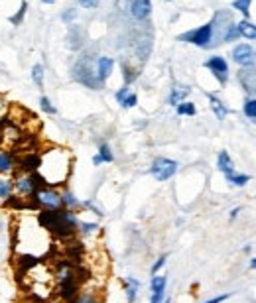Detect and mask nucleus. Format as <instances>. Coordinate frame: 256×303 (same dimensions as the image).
Segmentation results:
<instances>
[{
	"label": "nucleus",
	"instance_id": "obj_1",
	"mask_svg": "<svg viewBox=\"0 0 256 303\" xmlns=\"http://www.w3.org/2000/svg\"><path fill=\"white\" fill-rule=\"evenodd\" d=\"M38 220L40 224L48 231V233L55 234L57 238H69L73 236L75 229L79 226L77 215L73 211H40L38 213Z\"/></svg>",
	"mask_w": 256,
	"mask_h": 303
},
{
	"label": "nucleus",
	"instance_id": "obj_2",
	"mask_svg": "<svg viewBox=\"0 0 256 303\" xmlns=\"http://www.w3.org/2000/svg\"><path fill=\"white\" fill-rule=\"evenodd\" d=\"M30 199H32L30 209H41V211H59V209H63L61 193H57L54 187H48V185L38 187Z\"/></svg>",
	"mask_w": 256,
	"mask_h": 303
},
{
	"label": "nucleus",
	"instance_id": "obj_3",
	"mask_svg": "<svg viewBox=\"0 0 256 303\" xmlns=\"http://www.w3.org/2000/svg\"><path fill=\"white\" fill-rule=\"evenodd\" d=\"M41 185H43V181H41V178L38 173H24V171H20L16 175V179H14V193L18 197H22V199H28Z\"/></svg>",
	"mask_w": 256,
	"mask_h": 303
},
{
	"label": "nucleus",
	"instance_id": "obj_4",
	"mask_svg": "<svg viewBox=\"0 0 256 303\" xmlns=\"http://www.w3.org/2000/svg\"><path fill=\"white\" fill-rule=\"evenodd\" d=\"M150 171H152V175L158 181H168V179H172L175 175L177 162L170 160V158H156L152 167H150Z\"/></svg>",
	"mask_w": 256,
	"mask_h": 303
},
{
	"label": "nucleus",
	"instance_id": "obj_5",
	"mask_svg": "<svg viewBox=\"0 0 256 303\" xmlns=\"http://www.w3.org/2000/svg\"><path fill=\"white\" fill-rule=\"evenodd\" d=\"M213 38V24H205V26L197 28V30H193V32H189L185 36H179V40H188L191 43H195V45H209V41Z\"/></svg>",
	"mask_w": 256,
	"mask_h": 303
},
{
	"label": "nucleus",
	"instance_id": "obj_6",
	"mask_svg": "<svg viewBox=\"0 0 256 303\" xmlns=\"http://www.w3.org/2000/svg\"><path fill=\"white\" fill-rule=\"evenodd\" d=\"M205 67L211 69L217 77H219V81L225 83V79H227V73H229V65H227V61H225L223 57H219V55L211 57V59L205 63Z\"/></svg>",
	"mask_w": 256,
	"mask_h": 303
},
{
	"label": "nucleus",
	"instance_id": "obj_7",
	"mask_svg": "<svg viewBox=\"0 0 256 303\" xmlns=\"http://www.w3.org/2000/svg\"><path fill=\"white\" fill-rule=\"evenodd\" d=\"M252 47L248 43H239L235 49H232V57L239 65H250L252 63Z\"/></svg>",
	"mask_w": 256,
	"mask_h": 303
},
{
	"label": "nucleus",
	"instance_id": "obj_8",
	"mask_svg": "<svg viewBox=\"0 0 256 303\" xmlns=\"http://www.w3.org/2000/svg\"><path fill=\"white\" fill-rule=\"evenodd\" d=\"M152 12V2L150 0H132L130 2V14L136 20H146Z\"/></svg>",
	"mask_w": 256,
	"mask_h": 303
},
{
	"label": "nucleus",
	"instance_id": "obj_9",
	"mask_svg": "<svg viewBox=\"0 0 256 303\" xmlns=\"http://www.w3.org/2000/svg\"><path fill=\"white\" fill-rule=\"evenodd\" d=\"M41 164V156L40 154H26L22 160H20V169L24 173H36L40 169Z\"/></svg>",
	"mask_w": 256,
	"mask_h": 303
},
{
	"label": "nucleus",
	"instance_id": "obj_10",
	"mask_svg": "<svg viewBox=\"0 0 256 303\" xmlns=\"http://www.w3.org/2000/svg\"><path fill=\"white\" fill-rule=\"evenodd\" d=\"M16 167V160H14L12 152L0 150V175H10Z\"/></svg>",
	"mask_w": 256,
	"mask_h": 303
},
{
	"label": "nucleus",
	"instance_id": "obj_11",
	"mask_svg": "<svg viewBox=\"0 0 256 303\" xmlns=\"http://www.w3.org/2000/svg\"><path fill=\"white\" fill-rule=\"evenodd\" d=\"M112 67H114V61L110 57H99V61H97V75H99V79L101 81L108 79L110 73H112Z\"/></svg>",
	"mask_w": 256,
	"mask_h": 303
},
{
	"label": "nucleus",
	"instance_id": "obj_12",
	"mask_svg": "<svg viewBox=\"0 0 256 303\" xmlns=\"http://www.w3.org/2000/svg\"><path fill=\"white\" fill-rule=\"evenodd\" d=\"M217 167L225 173V175H230V173H235V164H232V160L229 158V154L227 152H219V158H217Z\"/></svg>",
	"mask_w": 256,
	"mask_h": 303
},
{
	"label": "nucleus",
	"instance_id": "obj_13",
	"mask_svg": "<svg viewBox=\"0 0 256 303\" xmlns=\"http://www.w3.org/2000/svg\"><path fill=\"white\" fill-rule=\"evenodd\" d=\"M14 193V179L10 175H0V201H6Z\"/></svg>",
	"mask_w": 256,
	"mask_h": 303
},
{
	"label": "nucleus",
	"instance_id": "obj_14",
	"mask_svg": "<svg viewBox=\"0 0 256 303\" xmlns=\"http://www.w3.org/2000/svg\"><path fill=\"white\" fill-rule=\"evenodd\" d=\"M189 87H183V85H175L174 89H172V95H170V105H174L177 107L179 103H183V98L189 95Z\"/></svg>",
	"mask_w": 256,
	"mask_h": 303
},
{
	"label": "nucleus",
	"instance_id": "obj_15",
	"mask_svg": "<svg viewBox=\"0 0 256 303\" xmlns=\"http://www.w3.org/2000/svg\"><path fill=\"white\" fill-rule=\"evenodd\" d=\"M138 288H140V282H138V280H134V277H126V280H124V293H126L128 303L134 301L136 293H138Z\"/></svg>",
	"mask_w": 256,
	"mask_h": 303
},
{
	"label": "nucleus",
	"instance_id": "obj_16",
	"mask_svg": "<svg viewBox=\"0 0 256 303\" xmlns=\"http://www.w3.org/2000/svg\"><path fill=\"white\" fill-rule=\"evenodd\" d=\"M166 286H168V277H166V275L154 274V277L150 280V289H152V293L166 291Z\"/></svg>",
	"mask_w": 256,
	"mask_h": 303
},
{
	"label": "nucleus",
	"instance_id": "obj_17",
	"mask_svg": "<svg viewBox=\"0 0 256 303\" xmlns=\"http://www.w3.org/2000/svg\"><path fill=\"white\" fill-rule=\"evenodd\" d=\"M237 26H239L241 36L248 38V40H256V26L254 24H250V22H241V24H237Z\"/></svg>",
	"mask_w": 256,
	"mask_h": 303
},
{
	"label": "nucleus",
	"instance_id": "obj_18",
	"mask_svg": "<svg viewBox=\"0 0 256 303\" xmlns=\"http://www.w3.org/2000/svg\"><path fill=\"white\" fill-rule=\"evenodd\" d=\"M67 303H99V299H97V295H95L93 291H83L81 295H75Z\"/></svg>",
	"mask_w": 256,
	"mask_h": 303
},
{
	"label": "nucleus",
	"instance_id": "obj_19",
	"mask_svg": "<svg viewBox=\"0 0 256 303\" xmlns=\"http://www.w3.org/2000/svg\"><path fill=\"white\" fill-rule=\"evenodd\" d=\"M209 100H211V109L215 110V114L219 116V120H223V118L227 116V112H229V110L225 109V107H223V103H221L219 98H215V96H209Z\"/></svg>",
	"mask_w": 256,
	"mask_h": 303
},
{
	"label": "nucleus",
	"instance_id": "obj_20",
	"mask_svg": "<svg viewBox=\"0 0 256 303\" xmlns=\"http://www.w3.org/2000/svg\"><path fill=\"white\" fill-rule=\"evenodd\" d=\"M227 178V181H229L230 185H237V187H243V185H246L248 181H250V178L248 175H241V173H230V175H225Z\"/></svg>",
	"mask_w": 256,
	"mask_h": 303
},
{
	"label": "nucleus",
	"instance_id": "obj_21",
	"mask_svg": "<svg viewBox=\"0 0 256 303\" xmlns=\"http://www.w3.org/2000/svg\"><path fill=\"white\" fill-rule=\"evenodd\" d=\"M61 201H63V207L65 209H75V207H79V199H75V195L71 191H63L61 193Z\"/></svg>",
	"mask_w": 256,
	"mask_h": 303
},
{
	"label": "nucleus",
	"instance_id": "obj_22",
	"mask_svg": "<svg viewBox=\"0 0 256 303\" xmlns=\"http://www.w3.org/2000/svg\"><path fill=\"white\" fill-rule=\"evenodd\" d=\"M97 156L101 158V162H103V164H110V162L114 160V158H112V152H110V148H108V144H101Z\"/></svg>",
	"mask_w": 256,
	"mask_h": 303
},
{
	"label": "nucleus",
	"instance_id": "obj_23",
	"mask_svg": "<svg viewBox=\"0 0 256 303\" xmlns=\"http://www.w3.org/2000/svg\"><path fill=\"white\" fill-rule=\"evenodd\" d=\"M32 81L36 83L38 87H43V67H41L40 63H36L34 67H32Z\"/></svg>",
	"mask_w": 256,
	"mask_h": 303
},
{
	"label": "nucleus",
	"instance_id": "obj_24",
	"mask_svg": "<svg viewBox=\"0 0 256 303\" xmlns=\"http://www.w3.org/2000/svg\"><path fill=\"white\" fill-rule=\"evenodd\" d=\"M195 112H197V110H195V105H193V103H185V100H183V103H179V105H177V114H188V116H193Z\"/></svg>",
	"mask_w": 256,
	"mask_h": 303
},
{
	"label": "nucleus",
	"instance_id": "obj_25",
	"mask_svg": "<svg viewBox=\"0 0 256 303\" xmlns=\"http://www.w3.org/2000/svg\"><path fill=\"white\" fill-rule=\"evenodd\" d=\"M26 10H28V2H26V0H24V2H22V6H20V10H18V12L14 14L12 18H10V22H12L14 26H20V22H22V18L26 16Z\"/></svg>",
	"mask_w": 256,
	"mask_h": 303
},
{
	"label": "nucleus",
	"instance_id": "obj_26",
	"mask_svg": "<svg viewBox=\"0 0 256 303\" xmlns=\"http://www.w3.org/2000/svg\"><path fill=\"white\" fill-rule=\"evenodd\" d=\"M40 109L43 110V112H48V114H55V112H57L55 107L52 105V100H50L48 96H41L40 98Z\"/></svg>",
	"mask_w": 256,
	"mask_h": 303
},
{
	"label": "nucleus",
	"instance_id": "obj_27",
	"mask_svg": "<svg viewBox=\"0 0 256 303\" xmlns=\"http://www.w3.org/2000/svg\"><path fill=\"white\" fill-rule=\"evenodd\" d=\"M232 8L241 10L244 16H248V8H250V0H235L232 2Z\"/></svg>",
	"mask_w": 256,
	"mask_h": 303
},
{
	"label": "nucleus",
	"instance_id": "obj_28",
	"mask_svg": "<svg viewBox=\"0 0 256 303\" xmlns=\"http://www.w3.org/2000/svg\"><path fill=\"white\" fill-rule=\"evenodd\" d=\"M244 114L248 116V118H256V100H246V105H244Z\"/></svg>",
	"mask_w": 256,
	"mask_h": 303
},
{
	"label": "nucleus",
	"instance_id": "obj_29",
	"mask_svg": "<svg viewBox=\"0 0 256 303\" xmlns=\"http://www.w3.org/2000/svg\"><path fill=\"white\" fill-rule=\"evenodd\" d=\"M79 229H81L83 234H91L99 229V224L97 222H79Z\"/></svg>",
	"mask_w": 256,
	"mask_h": 303
},
{
	"label": "nucleus",
	"instance_id": "obj_30",
	"mask_svg": "<svg viewBox=\"0 0 256 303\" xmlns=\"http://www.w3.org/2000/svg\"><path fill=\"white\" fill-rule=\"evenodd\" d=\"M136 103H138V96H136L134 93H130V95L122 100L121 105L124 107V109H132V107H136Z\"/></svg>",
	"mask_w": 256,
	"mask_h": 303
},
{
	"label": "nucleus",
	"instance_id": "obj_31",
	"mask_svg": "<svg viewBox=\"0 0 256 303\" xmlns=\"http://www.w3.org/2000/svg\"><path fill=\"white\" fill-rule=\"evenodd\" d=\"M241 36V32H239V26H229V32H227V36H225V40L227 41H232V40H237Z\"/></svg>",
	"mask_w": 256,
	"mask_h": 303
},
{
	"label": "nucleus",
	"instance_id": "obj_32",
	"mask_svg": "<svg viewBox=\"0 0 256 303\" xmlns=\"http://www.w3.org/2000/svg\"><path fill=\"white\" fill-rule=\"evenodd\" d=\"M166 260H168V256L164 254V256H160L158 260L154 262V266H152V275L158 274V270H160V268H164V264H166Z\"/></svg>",
	"mask_w": 256,
	"mask_h": 303
},
{
	"label": "nucleus",
	"instance_id": "obj_33",
	"mask_svg": "<svg viewBox=\"0 0 256 303\" xmlns=\"http://www.w3.org/2000/svg\"><path fill=\"white\" fill-rule=\"evenodd\" d=\"M79 4L83 8H87V10H93V8L99 6V0H79Z\"/></svg>",
	"mask_w": 256,
	"mask_h": 303
},
{
	"label": "nucleus",
	"instance_id": "obj_34",
	"mask_svg": "<svg viewBox=\"0 0 256 303\" xmlns=\"http://www.w3.org/2000/svg\"><path fill=\"white\" fill-rule=\"evenodd\" d=\"M128 95H130V89H128V87H122L121 91L117 93V100H119V103H122V100H124V98H126Z\"/></svg>",
	"mask_w": 256,
	"mask_h": 303
},
{
	"label": "nucleus",
	"instance_id": "obj_35",
	"mask_svg": "<svg viewBox=\"0 0 256 303\" xmlns=\"http://www.w3.org/2000/svg\"><path fill=\"white\" fill-rule=\"evenodd\" d=\"M75 16H77V12H75V10H73V8H69L67 12H63V16H61V18H63V22H71V20H75Z\"/></svg>",
	"mask_w": 256,
	"mask_h": 303
},
{
	"label": "nucleus",
	"instance_id": "obj_36",
	"mask_svg": "<svg viewBox=\"0 0 256 303\" xmlns=\"http://www.w3.org/2000/svg\"><path fill=\"white\" fill-rule=\"evenodd\" d=\"M150 303H164V291L152 293V297H150Z\"/></svg>",
	"mask_w": 256,
	"mask_h": 303
},
{
	"label": "nucleus",
	"instance_id": "obj_37",
	"mask_svg": "<svg viewBox=\"0 0 256 303\" xmlns=\"http://www.w3.org/2000/svg\"><path fill=\"white\" fill-rule=\"evenodd\" d=\"M230 297V293H223V295H219V297H213V299H209V301H205V303H223V301H227Z\"/></svg>",
	"mask_w": 256,
	"mask_h": 303
},
{
	"label": "nucleus",
	"instance_id": "obj_38",
	"mask_svg": "<svg viewBox=\"0 0 256 303\" xmlns=\"http://www.w3.org/2000/svg\"><path fill=\"white\" fill-rule=\"evenodd\" d=\"M239 211H241V207H237V209H232V211H230V219H235V217L239 215Z\"/></svg>",
	"mask_w": 256,
	"mask_h": 303
},
{
	"label": "nucleus",
	"instance_id": "obj_39",
	"mask_svg": "<svg viewBox=\"0 0 256 303\" xmlns=\"http://www.w3.org/2000/svg\"><path fill=\"white\" fill-rule=\"evenodd\" d=\"M93 164L99 165V164H103V162H101V158H99V156H95V158H93Z\"/></svg>",
	"mask_w": 256,
	"mask_h": 303
},
{
	"label": "nucleus",
	"instance_id": "obj_40",
	"mask_svg": "<svg viewBox=\"0 0 256 303\" xmlns=\"http://www.w3.org/2000/svg\"><path fill=\"white\" fill-rule=\"evenodd\" d=\"M250 268H252V270H256V258L252 262H250Z\"/></svg>",
	"mask_w": 256,
	"mask_h": 303
},
{
	"label": "nucleus",
	"instance_id": "obj_41",
	"mask_svg": "<svg viewBox=\"0 0 256 303\" xmlns=\"http://www.w3.org/2000/svg\"><path fill=\"white\" fill-rule=\"evenodd\" d=\"M41 2H43V4H54L55 0H41Z\"/></svg>",
	"mask_w": 256,
	"mask_h": 303
},
{
	"label": "nucleus",
	"instance_id": "obj_42",
	"mask_svg": "<svg viewBox=\"0 0 256 303\" xmlns=\"http://www.w3.org/2000/svg\"><path fill=\"white\" fill-rule=\"evenodd\" d=\"M164 303H170V301H168V299H166V301H164Z\"/></svg>",
	"mask_w": 256,
	"mask_h": 303
},
{
	"label": "nucleus",
	"instance_id": "obj_43",
	"mask_svg": "<svg viewBox=\"0 0 256 303\" xmlns=\"http://www.w3.org/2000/svg\"><path fill=\"white\" fill-rule=\"evenodd\" d=\"M168 2H170V0H168Z\"/></svg>",
	"mask_w": 256,
	"mask_h": 303
}]
</instances>
